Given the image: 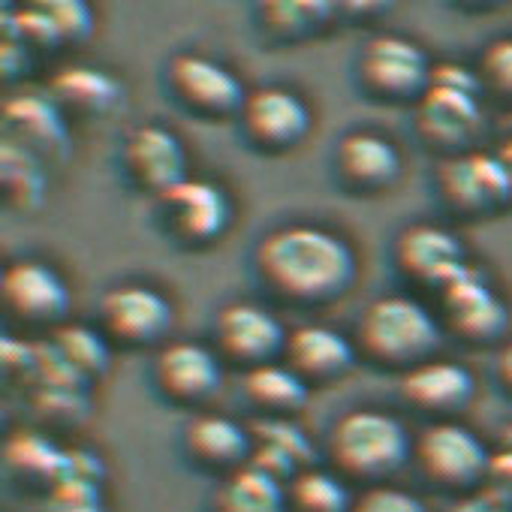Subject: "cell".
Wrapping results in <instances>:
<instances>
[{
  "label": "cell",
  "instance_id": "cell-1",
  "mask_svg": "<svg viewBox=\"0 0 512 512\" xmlns=\"http://www.w3.org/2000/svg\"><path fill=\"white\" fill-rule=\"evenodd\" d=\"M253 269L263 287L293 305H323L344 296L356 281L350 241L317 223H287L260 238Z\"/></svg>",
  "mask_w": 512,
  "mask_h": 512
},
{
  "label": "cell",
  "instance_id": "cell-2",
  "mask_svg": "<svg viewBox=\"0 0 512 512\" xmlns=\"http://www.w3.org/2000/svg\"><path fill=\"white\" fill-rule=\"evenodd\" d=\"M326 455L335 473L368 488L389 482L413 458V440L392 413L350 410L332 425Z\"/></svg>",
  "mask_w": 512,
  "mask_h": 512
},
{
  "label": "cell",
  "instance_id": "cell-3",
  "mask_svg": "<svg viewBox=\"0 0 512 512\" xmlns=\"http://www.w3.org/2000/svg\"><path fill=\"white\" fill-rule=\"evenodd\" d=\"M353 344L380 368L410 371L434 359V350L440 347V323L410 296H380L362 311Z\"/></svg>",
  "mask_w": 512,
  "mask_h": 512
},
{
  "label": "cell",
  "instance_id": "cell-4",
  "mask_svg": "<svg viewBox=\"0 0 512 512\" xmlns=\"http://www.w3.org/2000/svg\"><path fill=\"white\" fill-rule=\"evenodd\" d=\"M413 461L434 488L461 497L482 488L491 452L461 422L437 419L413 440Z\"/></svg>",
  "mask_w": 512,
  "mask_h": 512
},
{
  "label": "cell",
  "instance_id": "cell-5",
  "mask_svg": "<svg viewBox=\"0 0 512 512\" xmlns=\"http://www.w3.org/2000/svg\"><path fill=\"white\" fill-rule=\"evenodd\" d=\"M431 67L422 46L398 34L371 37L359 55L362 88L386 103H419L431 85Z\"/></svg>",
  "mask_w": 512,
  "mask_h": 512
},
{
  "label": "cell",
  "instance_id": "cell-6",
  "mask_svg": "<svg viewBox=\"0 0 512 512\" xmlns=\"http://www.w3.org/2000/svg\"><path fill=\"white\" fill-rule=\"evenodd\" d=\"M166 82L172 97L199 118H226L238 115L247 91L241 79L223 67L220 61L199 55V52H181L169 61Z\"/></svg>",
  "mask_w": 512,
  "mask_h": 512
},
{
  "label": "cell",
  "instance_id": "cell-7",
  "mask_svg": "<svg viewBox=\"0 0 512 512\" xmlns=\"http://www.w3.org/2000/svg\"><path fill=\"white\" fill-rule=\"evenodd\" d=\"M157 208L169 235L190 247L211 244L226 232L232 220L226 190L208 178H184L181 184L157 196Z\"/></svg>",
  "mask_w": 512,
  "mask_h": 512
},
{
  "label": "cell",
  "instance_id": "cell-8",
  "mask_svg": "<svg viewBox=\"0 0 512 512\" xmlns=\"http://www.w3.org/2000/svg\"><path fill=\"white\" fill-rule=\"evenodd\" d=\"M287 329L281 320L256 302H229L217 311L214 320V341L223 359L238 362L247 368L269 365L284 356Z\"/></svg>",
  "mask_w": 512,
  "mask_h": 512
},
{
  "label": "cell",
  "instance_id": "cell-9",
  "mask_svg": "<svg viewBox=\"0 0 512 512\" xmlns=\"http://www.w3.org/2000/svg\"><path fill=\"white\" fill-rule=\"evenodd\" d=\"M440 311L446 326L470 344H488L500 338L509 323L503 299L491 290L488 278L476 266H464L440 287Z\"/></svg>",
  "mask_w": 512,
  "mask_h": 512
},
{
  "label": "cell",
  "instance_id": "cell-10",
  "mask_svg": "<svg viewBox=\"0 0 512 512\" xmlns=\"http://www.w3.org/2000/svg\"><path fill=\"white\" fill-rule=\"evenodd\" d=\"M238 121L247 142L260 151H290L311 130V109L302 94L281 85H263L247 91Z\"/></svg>",
  "mask_w": 512,
  "mask_h": 512
},
{
  "label": "cell",
  "instance_id": "cell-11",
  "mask_svg": "<svg viewBox=\"0 0 512 512\" xmlns=\"http://www.w3.org/2000/svg\"><path fill=\"white\" fill-rule=\"evenodd\" d=\"M169 299L148 284H118L100 299L103 335L124 347H148L172 326Z\"/></svg>",
  "mask_w": 512,
  "mask_h": 512
},
{
  "label": "cell",
  "instance_id": "cell-12",
  "mask_svg": "<svg viewBox=\"0 0 512 512\" xmlns=\"http://www.w3.org/2000/svg\"><path fill=\"white\" fill-rule=\"evenodd\" d=\"M4 308L31 326H55L70 311V290L64 278L40 260H19L0 278Z\"/></svg>",
  "mask_w": 512,
  "mask_h": 512
},
{
  "label": "cell",
  "instance_id": "cell-13",
  "mask_svg": "<svg viewBox=\"0 0 512 512\" xmlns=\"http://www.w3.org/2000/svg\"><path fill=\"white\" fill-rule=\"evenodd\" d=\"M121 163L127 178L151 196H160L187 178L184 142L178 139V133H172L157 121L136 127L124 139Z\"/></svg>",
  "mask_w": 512,
  "mask_h": 512
},
{
  "label": "cell",
  "instance_id": "cell-14",
  "mask_svg": "<svg viewBox=\"0 0 512 512\" xmlns=\"http://www.w3.org/2000/svg\"><path fill=\"white\" fill-rule=\"evenodd\" d=\"M223 383L220 356L196 341H172L154 359L157 392L181 407L208 401Z\"/></svg>",
  "mask_w": 512,
  "mask_h": 512
},
{
  "label": "cell",
  "instance_id": "cell-15",
  "mask_svg": "<svg viewBox=\"0 0 512 512\" xmlns=\"http://www.w3.org/2000/svg\"><path fill=\"white\" fill-rule=\"evenodd\" d=\"M395 266L407 281L440 290L467 260L455 232L437 223H410L395 238Z\"/></svg>",
  "mask_w": 512,
  "mask_h": 512
},
{
  "label": "cell",
  "instance_id": "cell-16",
  "mask_svg": "<svg viewBox=\"0 0 512 512\" xmlns=\"http://www.w3.org/2000/svg\"><path fill=\"white\" fill-rule=\"evenodd\" d=\"M437 187L455 211H485L512 199V175L497 154H455L437 172Z\"/></svg>",
  "mask_w": 512,
  "mask_h": 512
},
{
  "label": "cell",
  "instance_id": "cell-17",
  "mask_svg": "<svg viewBox=\"0 0 512 512\" xmlns=\"http://www.w3.org/2000/svg\"><path fill=\"white\" fill-rule=\"evenodd\" d=\"M416 130L422 142H428L437 151H461L476 136L482 124V106L479 94L428 85L425 97L413 109Z\"/></svg>",
  "mask_w": 512,
  "mask_h": 512
},
{
  "label": "cell",
  "instance_id": "cell-18",
  "mask_svg": "<svg viewBox=\"0 0 512 512\" xmlns=\"http://www.w3.org/2000/svg\"><path fill=\"white\" fill-rule=\"evenodd\" d=\"M401 398L428 416H452L464 410L476 392L473 374L449 359H428L401 374Z\"/></svg>",
  "mask_w": 512,
  "mask_h": 512
},
{
  "label": "cell",
  "instance_id": "cell-19",
  "mask_svg": "<svg viewBox=\"0 0 512 512\" xmlns=\"http://www.w3.org/2000/svg\"><path fill=\"white\" fill-rule=\"evenodd\" d=\"M184 449L196 467L226 476V473L250 464L253 437H250L247 425H241L229 416L199 413L184 428Z\"/></svg>",
  "mask_w": 512,
  "mask_h": 512
},
{
  "label": "cell",
  "instance_id": "cell-20",
  "mask_svg": "<svg viewBox=\"0 0 512 512\" xmlns=\"http://www.w3.org/2000/svg\"><path fill=\"white\" fill-rule=\"evenodd\" d=\"M4 139L43 157H64L70 133L61 106L43 94H19L4 103Z\"/></svg>",
  "mask_w": 512,
  "mask_h": 512
},
{
  "label": "cell",
  "instance_id": "cell-21",
  "mask_svg": "<svg viewBox=\"0 0 512 512\" xmlns=\"http://www.w3.org/2000/svg\"><path fill=\"white\" fill-rule=\"evenodd\" d=\"M247 428H250V437H253L250 464L266 470L275 479H281L284 485L296 473L317 464L314 440L293 419H287V416H260Z\"/></svg>",
  "mask_w": 512,
  "mask_h": 512
},
{
  "label": "cell",
  "instance_id": "cell-22",
  "mask_svg": "<svg viewBox=\"0 0 512 512\" xmlns=\"http://www.w3.org/2000/svg\"><path fill=\"white\" fill-rule=\"evenodd\" d=\"M356 344L332 326L308 323L287 335L284 362L305 383H329L347 374L356 362Z\"/></svg>",
  "mask_w": 512,
  "mask_h": 512
},
{
  "label": "cell",
  "instance_id": "cell-23",
  "mask_svg": "<svg viewBox=\"0 0 512 512\" xmlns=\"http://www.w3.org/2000/svg\"><path fill=\"white\" fill-rule=\"evenodd\" d=\"M335 166L347 187L359 193H377L398 181L401 154L392 139L374 130H353L341 136L335 151Z\"/></svg>",
  "mask_w": 512,
  "mask_h": 512
},
{
  "label": "cell",
  "instance_id": "cell-24",
  "mask_svg": "<svg viewBox=\"0 0 512 512\" xmlns=\"http://www.w3.org/2000/svg\"><path fill=\"white\" fill-rule=\"evenodd\" d=\"M49 97L61 106V112L76 115H106L124 100V85L97 67H64L49 82Z\"/></svg>",
  "mask_w": 512,
  "mask_h": 512
},
{
  "label": "cell",
  "instance_id": "cell-25",
  "mask_svg": "<svg viewBox=\"0 0 512 512\" xmlns=\"http://www.w3.org/2000/svg\"><path fill=\"white\" fill-rule=\"evenodd\" d=\"M244 401L263 416H293L308 404L311 383H305L287 362H269L247 368L241 377Z\"/></svg>",
  "mask_w": 512,
  "mask_h": 512
},
{
  "label": "cell",
  "instance_id": "cell-26",
  "mask_svg": "<svg viewBox=\"0 0 512 512\" xmlns=\"http://www.w3.org/2000/svg\"><path fill=\"white\" fill-rule=\"evenodd\" d=\"M211 512H287V485L266 470L244 464L220 476Z\"/></svg>",
  "mask_w": 512,
  "mask_h": 512
},
{
  "label": "cell",
  "instance_id": "cell-27",
  "mask_svg": "<svg viewBox=\"0 0 512 512\" xmlns=\"http://www.w3.org/2000/svg\"><path fill=\"white\" fill-rule=\"evenodd\" d=\"M4 461L13 476L43 485L52 491L58 482H64L67 473V449H61L52 437L40 431H16L4 443Z\"/></svg>",
  "mask_w": 512,
  "mask_h": 512
},
{
  "label": "cell",
  "instance_id": "cell-28",
  "mask_svg": "<svg viewBox=\"0 0 512 512\" xmlns=\"http://www.w3.org/2000/svg\"><path fill=\"white\" fill-rule=\"evenodd\" d=\"M356 494L332 467H308L287 482V512H350Z\"/></svg>",
  "mask_w": 512,
  "mask_h": 512
},
{
  "label": "cell",
  "instance_id": "cell-29",
  "mask_svg": "<svg viewBox=\"0 0 512 512\" xmlns=\"http://www.w3.org/2000/svg\"><path fill=\"white\" fill-rule=\"evenodd\" d=\"M0 184L13 208H37L46 196V172L34 151L4 139L0 145Z\"/></svg>",
  "mask_w": 512,
  "mask_h": 512
},
{
  "label": "cell",
  "instance_id": "cell-30",
  "mask_svg": "<svg viewBox=\"0 0 512 512\" xmlns=\"http://www.w3.org/2000/svg\"><path fill=\"white\" fill-rule=\"evenodd\" d=\"M332 16V4L326 0H269L260 7V19L272 37L302 40L320 31Z\"/></svg>",
  "mask_w": 512,
  "mask_h": 512
},
{
  "label": "cell",
  "instance_id": "cell-31",
  "mask_svg": "<svg viewBox=\"0 0 512 512\" xmlns=\"http://www.w3.org/2000/svg\"><path fill=\"white\" fill-rule=\"evenodd\" d=\"M52 347L64 356V362L82 377L91 380L97 374H103L109 368V341L103 332L91 329V326H61L55 329Z\"/></svg>",
  "mask_w": 512,
  "mask_h": 512
},
{
  "label": "cell",
  "instance_id": "cell-32",
  "mask_svg": "<svg viewBox=\"0 0 512 512\" xmlns=\"http://www.w3.org/2000/svg\"><path fill=\"white\" fill-rule=\"evenodd\" d=\"M31 404L52 425H76L88 416V398L82 389H34Z\"/></svg>",
  "mask_w": 512,
  "mask_h": 512
},
{
  "label": "cell",
  "instance_id": "cell-33",
  "mask_svg": "<svg viewBox=\"0 0 512 512\" xmlns=\"http://www.w3.org/2000/svg\"><path fill=\"white\" fill-rule=\"evenodd\" d=\"M479 82L482 91H491L512 103V37L494 40L479 58Z\"/></svg>",
  "mask_w": 512,
  "mask_h": 512
},
{
  "label": "cell",
  "instance_id": "cell-34",
  "mask_svg": "<svg viewBox=\"0 0 512 512\" xmlns=\"http://www.w3.org/2000/svg\"><path fill=\"white\" fill-rule=\"evenodd\" d=\"M350 512H428L422 497L398 485H368L356 494Z\"/></svg>",
  "mask_w": 512,
  "mask_h": 512
},
{
  "label": "cell",
  "instance_id": "cell-35",
  "mask_svg": "<svg viewBox=\"0 0 512 512\" xmlns=\"http://www.w3.org/2000/svg\"><path fill=\"white\" fill-rule=\"evenodd\" d=\"M43 7L49 10L61 43H82L94 28V13L82 0H43Z\"/></svg>",
  "mask_w": 512,
  "mask_h": 512
},
{
  "label": "cell",
  "instance_id": "cell-36",
  "mask_svg": "<svg viewBox=\"0 0 512 512\" xmlns=\"http://www.w3.org/2000/svg\"><path fill=\"white\" fill-rule=\"evenodd\" d=\"M46 512H103L100 485L64 479L46 497Z\"/></svg>",
  "mask_w": 512,
  "mask_h": 512
},
{
  "label": "cell",
  "instance_id": "cell-37",
  "mask_svg": "<svg viewBox=\"0 0 512 512\" xmlns=\"http://www.w3.org/2000/svg\"><path fill=\"white\" fill-rule=\"evenodd\" d=\"M0 359H4V371L10 377H25L31 380L34 374V359H37V347L19 341V338H4V344H0Z\"/></svg>",
  "mask_w": 512,
  "mask_h": 512
},
{
  "label": "cell",
  "instance_id": "cell-38",
  "mask_svg": "<svg viewBox=\"0 0 512 512\" xmlns=\"http://www.w3.org/2000/svg\"><path fill=\"white\" fill-rule=\"evenodd\" d=\"M482 488H488L497 497H503V500L512 503V452H506V449L491 452V461H488V473H485Z\"/></svg>",
  "mask_w": 512,
  "mask_h": 512
},
{
  "label": "cell",
  "instance_id": "cell-39",
  "mask_svg": "<svg viewBox=\"0 0 512 512\" xmlns=\"http://www.w3.org/2000/svg\"><path fill=\"white\" fill-rule=\"evenodd\" d=\"M446 512H512V503L497 497L488 488H476L470 494H461L449 503Z\"/></svg>",
  "mask_w": 512,
  "mask_h": 512
},
{
  "label": "cell",
  "instance_id": "cell-40",
  "mask_svg": "<svg viewBox=\"0 0 512 512\" xmlns=\"http://www.w3.org/2000/svg\"><path fill=\"white\" fill-rule=\"evenodd\" d=\"M497 380L503 383V389L512 395V344H506L497 356Z\"/></svg>",
  "mask_w": 512,
  "mask_h": 512
},
{
  "label": "cell",
  "instance_id": "cell-41",
  "mask_svg": "<svg viewBox=\"0 0 512 512\" xmlns=\"http://www.w3.org/2000/svg\"><path fill=\"white\" fill-rule=\"evenodd\" d=\"M500 449H506V452H512V422L500 431Z\"/></svg>",
  "mask_w": 512,
  "mask_h": 512
},
{
  "label": "cell",
  "instance_id": "cell-42",
  "mask_svg": "<svg viewBox=\"0 0 512 512\" xmlns=\"http://www.w3.org/2000/svg\"><path fill=\"white\" fill-rule=\"evenodd\" d=\"M509 136H512V124H509Z\"/></svg>",
  "mask_w": 512,
  "mask_h": 512
}]
</instances>
